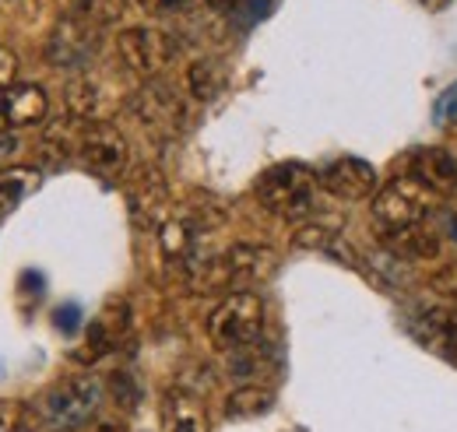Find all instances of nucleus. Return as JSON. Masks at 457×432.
<instances>
[{
    "instance_id": "1",
    "label": "nucleus",
    "mask_w": 457,
    "mask_h": 432,
    "mask_svg": "<svg viewBox=\"0 0 457 432\" xmlns=\"http://www.w3.org/2000/svg\"><path fill=\"white\" fill-rule=\"evenodd\" d=\"M271 270H275V253L268 246L236 243V246H228V250L215 253V257H194L187 264V285L197 295L239 292V288H253Z\"/></svg>"
},
{
    "instance_id": "2",
    "label": "nucleus",
    "mask_w": 457,
    "mask_h": 432,
    "mask_svg": "<svg viewBox=\"0 0 457 432\" xmlns=\"http://www.w3.org/2000/svg\"><path fill=\"white\" fill-rule=\"evenodd\" d=\"M103 401V383L88 373L81 377L57 379L43 397H39V419L54 432H74L92 422Z\"/></svg>"
},
{
    "instance_id": "3",
    "label": "nucleus",
    "mask_w": 457,
    "mask_h": 432,
    "mask_svg": "<svg viewBox=\"0 0 457 432\" xmlns=\"http://www.w3.org/2000/svg\"><path fill=\"white\" fill-rule=\"evenodd\" d=\"M264 330V299L250 288L228 292L208 317V337L222 352L250 348Z\"/></svg>"
},
{
    "instance_id": "4",
    "label": "nucleus",
    "mask_w": 457,
    "mask_h": 432,
    "mask_svg": "<svg viewBox=\"0 0 457 432\" xmlns=\"http://www.w3.org/2000/svg\"><path fill=\"white\" fill-rule=\"evenodd\" d=\"M313 197H317V176L299 162L275 165L257 179V201L275 218L288 221L306 218L313 212Z\"/></svg>"
},
{
    "instance_id": "5",
    "label": "nucleus",
    "mask_w": 457,
    "mask_h": 432,
    "mask_svg": "<svg viewBox=\"0 0 457 432\" xmlns=\"http://www.w3.org/2000/svg\"><path fill=\"white\" fill-rule=\"evenodd\" d=\"M436 208V194L426 190L419 179L401 176L391 179L377 197H373V225L380 228V236L401 232L411 225H426Z\"/></svg>"
},
{
    "instance_id": "6",
    "label": "nucleus",
    "mask_w": 457,
    "mask_h": 432,
    "mask_svg": "<svg viewBox=\"0 0 457 432\" xmlns=\"http://www.w3.org/2000/svg\"><path fill=\"white\" fill-rule=\"evenodd\" d=\"M67 155H78V162L96 176H120L127 169L130 148L127 137L113 123H81L74 120V130L67 134Z\"/></svg>"
},
{
    "instance_id": "7",
    "label": "nucleus",
    "mask_w": 457,
    "mask_h": 432,
    "mask_svg": "<svg viewBox=\"0 0 457 432\" xmlns=\"http://www.w3.org/2000/svg\"><path fill=\"white\" fill-rule=\"evenodd\" d=\"M116 54H120V63H123L130 74L155 81V78L170 67L176 46H172V39L166 32L137 25V29H123V32L116 36Z\"/></svg>"
},
{
    "instance_id": "8",
    "label": "nucleus",
    "mask_w": 457,
    "mask_h": 432,
    "mask_svg": "<svg viewBox=\"0 0 457 432\" xmlns=\"http://www.w3.org/2000/svg\"><path fill=\"white\" fill-rule=\"evenodd\" d=\"M96 54H99V29L78 14L57 21V29L46 39V56L60 71H85Z\"/></svg>"
},
{
    "instance_id": "9",
    "label": "nucleus",
    "mask_w": 457,
    "mask_h": 432,
    "mask_svg": "<svg viewBox=\"0 0 457 432\" xmlns=\"http://www.w3.org/2000/svg\"><path fill=\"white\" fill-rule=\"evenodd\" d=\"M130 109L137 112V120H141L152 134H162V137L179 134L183 123H187V106H183V99L172 92L170 85H162V81H145V85L134 92Z\"/></svg>"
},
{
    "instance_id": "10",
    "label": "nucleus",
    "mask_w": 457,
    "mask_h": 432,
    "mask_svg": "<svg viewBox=\"0 0 457 432\" xmlns=\"http://www.w3.org/2000/svg\"><path fill=\"white\" fill-rule=\"evenodd\" d=\"M63 103H67V112L81 123H103L110 120V112L116 109L120 96L110 85V78L96 74V71H78L63 92Z\"/></svg>"
},
{
    "instance_id": "11",
    "label": "nucleus",
    "mask_w": 457,
    "mask_h": 432,
    "mask_svg": "<svg viewBox=\"0 0 457 432\" xmlns=\"http://www.w3.org/2000/svg\"><path fill=\"white\" fill-rule=\"evenodd\" d=\"M46 92L39 85H11L0 92V137L46 120Z\"/></svg>"
},
{
    "instance_id": "12",
    "label": "nucleus",
    "mask_w": 457,
    "mask_h": 432,
    "mask_svg": "<svg viewBox=\"0 0 457 432\" xmlns=\"http://www.w3.org/2000/svg\"><path fill=\"white\" fill-rule=\"evenodd\" d=\"M127 330H130V310H127V303H110V306L92 320L85 341H81V352H74V359H78V362H96V359L110 355V352H116V348L123 345Z\"/></svg>"
},
{
    "instance_id": "13",
    "label": "nucleus",
    "mask_w": 457,
    "mask_h": 432,
    "mask_svg": "<svg viewBox=\"0 0 457 432\" xmlns=\"http://www.w3.org/2000/svg\"><path fill=\"white\" fill-rule=\"evenodd\" d=\"M320 183L328 194H335L342 201H362L377 190V169L362 159H338L324 169Z\"/></svg>"
},
{
    "instance_id": "14",
    "label": "nucleus",
    "mask_w": 457,
    "mask_h": 432,
    "mask_svg": "<svg viewBox=\"0 0 457 432\" xmlns=\"http://www.w3.org/2000/svg\"><path fill=\"white\" fill-rule=\"evenodd\" d=\"M411 334L436 355H454L457 348V310L451 306H426L411 320Z\"/></svg>"
},
{
    "instance_id": "15",
    "label": "nucleus",
    "mask_w": 457,
    "mask_h": 432,
    "mask_svg": "<svg viewBox=\"0 0 457 432\" xmlns=\"http://www.w3.org/2000/svg\"><path fill=\"white\" fill-rule=\"evenodd\" d=\"M411 179H419L436 197L457 190V159L444 148H419L411 155Z\"/></svg>"
},
{
    "instance_id": "16",
    "label": "nucleus",
    "mask_w": 457,
    "mask_h": 432,
    "mask_svg": "<svg viewBox=\"0 0 457 432\" xmlns=\"http://www.w3.org/2000/svg\"><path fill=\"white\" fill-rule=\"evenodd\" d=\"M170 190L159 176L152 179H141L134 190H130V215L141 228H152V225H162L166 218L172 215L170 212Z\"/></svg>"
},
{
    "instance_id": "17",
    "label": "nucleus",
    "mask_w": 457,
    "mask_h": 432,
    "mask_svg": "<svg viewBox=\"0 0 457 432\" xmlns=\"http://www.w3.org/2000/svg\"><path fill=\"white\" fill-rule=\"evenodd\" d=\"M162 429L166 432H208V415L201 401L187 390H172L162 401Z\"/></svg>"
},
{
    "instance_id": "18",
    "label": "nucleus",
    "mask_w": 457,
    "mask_h": 432,
    "mask_svg": "<svg viewBox=\"0 0 457 432\" xmlns=\"http://www.w3.org/2000/svg\"><path fill=\"white\" fill-rule=\"evenodd\" d=\"M440 239H444V236H440L429 221L384 236V243H387L398 257H404V261H429V257H436V253H440Z\"/></svg>"
},
{
    "instance_id": "19",
    "label": "nucleus",
    "mask_w": 457,
    "mask_h": 432,
    "mask_svg": "<svg viewBox=\"0 0 457 432\" xmlns=\"http://www.w3.org/2000/svg\"><path fill=\"white\" fill-rule=\"evenodd\" d=\"M39 172L29 165H4L0 169V218L11 215L36 187H39Z\"/></svg>"
},
{
    "instance_id": "20",
    "label": "nucleus",
    "mask_w": 457,
    "mask_h": 432,
    "mask_svg": "<svg viewBox=\"0 0 457 432\" xmlns=\"http://www.w3.org/2000/svg\"><path fill=\"white\" fill-rule=\"evenodd\" d=\"M271 404H275L271 390H264V386H239V390H232L226 397V415L228 419H261V415L271 411Z\"/></svg>"
},
{
    "instance_id": "21",
    "label": "nucleus",
    "mask_w": 457,
    "mask_h": 432,
    "mask_svg": "<svg viewBox=\"0 0 457 432\" xmlns=\"http://www.w3.org/2000/svg\"><path fill=\"white\" fill-rule=\"evenodd\" d=\"M187 85H190V96H194V99L208 103V99H215V96L222 92L226 78H222V67H219L215 60H197V63L187 71Z\"/></svg>"
},
{
    "instance_id": "22",
    "label": "nucleus",
    "mask_w": 457,
    "mask_h": 432,
    "mask_svg": "<svg viewBox=\"0 0 457 432\" xmlns=\"http://www.w3.org/2000/svg\"><path fill=\"white\" fill-rule=\"evenodd\" d=\"M292 243L303 246V250H328L331 253V250H338V232L328 228V225H303Z\"/></svg>"
},
{
    "instance_id": "23",
    "label": "nucleus",
    "mask_w": 457,
    "mask_h": 432,
    "mask_svg": "<svg viewBox=\"0 0 457 432\" xmlns=\"http://www.w3.org/2000/svg\"><path fill=\"white\" fill-rule=\"evenodd\" d=\"M116 14H120V4H116V0H81V4H78V18L92 21L96 29H99L103 21H113Z\"/></svg>"
},
{
    "instance_id": "24",
    "label": "nucleus",
    "mask_w": 457,
    "mask_h": 432,
    "mask_svg": "<svg viewBox=\"0 0 457 432\" xmlns=\"http://www.w3.org/2000/svg\"><path fill=\"white\" fill-rule=\"evenodd\" d=\"M429 288L444 299V303H451L457 306V264H447V268L433 270V278H429Z\"/></svg>"
},
{
    "instance_id": "25",
    "label": "nucleus",
    "mask_w": 457,
    "mask_h": 432,
    "mask_svg": "<svg viewBox=\"0 0 457 432\" xmlns=\"http://www.w3.org/2000/svg\"><path fill=\"white\" fill-rule=\"evenodd\" d=\"M110 394H113V401L120 408H134V401H137V386L130 383L127 373H113L110 377Z\"/></svg>"
},
{
    "instance_id": "26",
    "label": "nucleus",
    "mask_w": 457,
    "mask_h": 432,
    "mask_svg": "<svg viewBox=\"0 0 457 432\" xmlns=\"http://www.w3.org/2000/svg\"><path fill=\"white\" fill-rule=\"evenodd\" d=\"M433 120L444 127V123H457V81L436 99V109H433Z\"/></svg>"
},
{
    "instance_id": "27",
    "label": "nucleus",
    "mask_w": 457,
    "mask_h": 432,
    "mask_svg": "<svg viewBox=\"0 0 457 432\" xmlns=\"http://www.w3.org/2000/svg\"><path fill=\"white\" fill-rule=\"evenodd\" d=\"M14 74H18V56H14L11 46L0 43V92L14 85Z\"/></svg>"
},
{
    "instance_id": "28",
    "label": "nucleus",
    "mask_w": 457,
    "mask_h": 432,
    "mask_svg": "<svg viewBox=\"0 0 457 432\" xmlns=\"http://www.w3.org/2000/svg\"><path fill=\"white\" fill-rule=\"evenodd\" d=\"M137 4L155 11V14H176V11H187L194 0H137Z\"/></svg>"
},
{
    "instance_id": "29",
    "label": "nucleus",
    "mask_w": 457,
    "mask_h": 432,
    "mask_svg": "<svg viewBox=\"0 0 457 432\" xmlns=\"http://www.w3.org/2000/svg\"><path fill=\"white\" fill-rule=\"evenodd\" d=\"M18 422H21V408L11 401H0V432H18Z\"/></svg>"
},
{
    "instance_id": "30",
    "label": "nucleus",
    "mask_w": 457,
    "mask_h": 432,
    "mask_svg": "<svg viewBox=\"0 0 457 432\" xmlns=\"http://www.w3.org/2000/svg\"><path fill=\"white\" fill-rule=\"evenodd\" d=\"M440 228H444V232L457 243V208H444V215H440Z\"/></svg>"
},
{
    "instance_id": "31",
    "label": "nucleus",
    "mask_w": 457,
    "mask_h": 432,
    "mask_svg": "<svg viewBox=\"0 0 457 432\" xmlns=\"http://www.w3.org/2000/svg\"><path fill=\"white\" fill-rule=\"evenodd\" d=\"M88 432H127L123 426H116V422H99V426H92Z\"/></svg>"
},
{
    "instance_id": "32",
    "label": "nucleus",
    "mask_w": 457,
    "mask_h": 432,
    "mask_svg": "<svg viewBox=\"0 0 457 432\" xmlns=\"http://www.w3.org/2000/svg\"><path fill=\"white\" fill-rule=\"evenodd\" d=\"M7 152H14V141H0V159H4Z\"/></svg>"
},
{
    "instance_id": "33",
    "label": "nucleus",
    "mask_w": 457,
    "mask_h": 432,
    "mask_svg": "<svg viewBox=\"0 0 457 432\" xmlns=\"http://www.w3.org/2000/svg\"><path fill=\"white\" fill-rule=\"evenodd\" d=\"M18 432H39V429H18Z\"/></svg>"
},
{
    "instance_id": "34",
    "label": "nucleus",
    "mask_w": 457,
    "mask_h": 432,
    "mask_svg": "<svg viewBox=\"0 0 457 432\" xmlns=\"http://www.w3.org/2000/svg\"><path fill=\"white\" fill-rule=\"evenodd\" d=\"M451 359H454V362H457V348H454V355H451Z\"/></svg>"
}]
</instances>
